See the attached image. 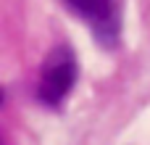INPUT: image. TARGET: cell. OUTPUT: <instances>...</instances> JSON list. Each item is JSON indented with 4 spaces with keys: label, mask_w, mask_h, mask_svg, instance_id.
<instances>
[{
    "label": "cell",
    "mask_w": 150,
    "mask_h": 145,
    "mask_svg": "<svg viewBox=\"0 0 150 145\" xmlns=\"http://www.w3.org/2000/svg\"><path fill=\"white\" fill-rule=\"evenodd\" d=\"M98 40L100 48L113 50L121 37V0H63Z\"/></svg>",
    "instance_id": "cell-2"
},
{
    "label": "cell",
    "mask_w": 150,
    "mask_h": 145,
    "mask_svg": "<svg viewBox=\"0 0 150 145\" xmlns=\"http://www.w3.org/2000/svg\"><path fill=\"white\" fill-rule=\"evenodd\" d=\"M76 74H79V66H76L74 50L69 45L53 48L40 69V85H37L40 103H45L47 108H58L66 100V95L71 92Z\"/></svg>",
    "instance_id": "cell-1"
}]
</instances>
